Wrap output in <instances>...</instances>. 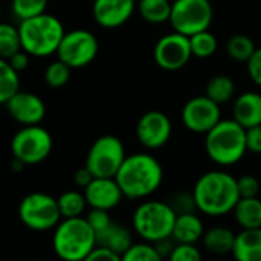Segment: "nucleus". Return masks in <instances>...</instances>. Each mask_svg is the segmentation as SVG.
<instances>
[{"label": "nucleus", "instance_id": "f257e3e1", "mask_svg": "<svg viewBox=\"0 0 261 261\" xmlns=\"http://www.w3.org/2000/svg\"><path fill=\"white\" fill-rule=\"evenodd\" d=\"M115 179L124 197L142 200L159 190L164 180V168L153 154L135 153L125 156Z\"/></svg>", "mask_w": 261, "mask_h": 261}, {"label": "nucleus", "instance_id": "f03ea898", "mask_svg": "<svg viewBox=\"0 0 261 261\" xmlns=\"http://www.w3.org/2000/svg\"><path fill=\"white\" fill-rule=\"evenodd\" d=\"M191 193L197 211L210 217L231 214L240 199L237 177L223 170H213L202 174Z\"/></svg>", "mask_w": 261, "mask_h": 261}, {"label": "nucleus", "instance_id": "7ed1b4c3", "mask_svg": "<svg viewBox=\"0 0 261 261\" xmlns=\"http://www.w3.org/2000/svg\"><path fill=\"white\" fill-rule=\"evenodd\" d=\"M205 151L219 167H232L248 153L246 128L236 119H220L205 133Z\"/></svg>", "mask_w": 261, "mask_h": 261}, {"label": "nucleus", "instance_id": "20e7f679", "mask_svg": "<svg viewBox=\"0 0 261 261\" xmlns=\"http://www.w3.org/2000/svg\"><path fill=\"white\" fill-rule=\"evenodd\" d=\"M64 32L66 29L61 20L47 12L21 20L18 24L21 49L37 58L55 54Z\"/></svg>", "mask_w": 261, "mask_h": 261}, {"label": "nucleus", "instance_id": "39448f33", "mask_svg": "<svg viewBox=\"0 0 261 261\" xmlns=\"http://www.w3.org/2000/svg\"><path fill=\"white\" fill-rule=\"evenodd\" d=\"M96 246V234L86 217L61 219L54 228L52 248L58 258L64 261H83Z\"/></svg>", "mask_w": 261, "mask_h": 261}, {"label": "nucleus", "instance_id": "423d86ee", "mask_svg": "<svg viewBox=\"0 0 261 261\" xmlns=\"http://www.w3.org/2000/svg\"><path fill=\"white\" fill-rule=\"evenodd\" d=\"M176 213L170 203L161 200H144L133 213L135 232L145 242L156 243L171 237Z\"/></svg>", "mask_w": 261, "mask_h": 261}, {"label": "nucleus", "instance_id": "0eeeda50", "mask_svg": "<svg viewBox=\"0 0 261 261\" xmlns=\"http://www.w3.org/2000/svg\"><path fill=\"white\" fill-rule=\"evenodd\" d=\"M52 147V135L40 124L23 125L11 141L12 158L24 165L41 164L49 158Z\"/></svg>", "mask_w": 261, "mask_h": 261}, {"label": "nucleus", "instance_id": "6e6552de", "mask_svg": "<svg viewBox=\"0 0 261 261\" xmlns=\"http://www.w3.org/2000/svg\"><path fill=\"white\" fill-rule=\"evenodd\" d=\"M214 20V8L210 0H174L171 3L170 24L173 31L187 37L210 29Z\"/></svg>", "mask_w": 261, "mask_h": 261}, {"label": "nucleus", "instance_id": "1a4fd4ad", "mask_svg": "<svg viewBox=\"0 0 261 261\" xmlns=\"http://www.w3.org/2000/svg\"><path fill=\"white\" fill-rule=\"evenodd\" d=\"M20 222L32 231H50L61 220L57 199L46 193H31L18 205Z\"/></svg>", "mask_w": 261, "mask_h": 261}, {"label": "nucleus", "instance_id": "9d476101", "mask_svg": "<svg viewBox=\"0 0 261 261\" xmlns=\"http://www.w3.org/2000/svg\"><path fill=\"white\" fill-rule=\"evenodd\" d=\"M125 147L118 136H99L86 156V168L93 177H115L125 159Z\"/></svg>", "mask_w": 261, "mask_h": 261}, {"label": "nucleus", "instance_id": "9b49d317", "mask_svg": "<svg viewBox=\"0 0 261 261\" xmlns=\"http://www.w3.org/2000/svg\"><path fill=\"white\" fill-rule=\"evenodd\" d=\"M99 44L93 32L87 29H73L64 32L57 49L58 60L64 61L70 69L89 66L98 55Z\"/></svg>", "mask_w": 261, "mask_h": 261}, {"label": "nucleus", "instance_id": "f8f14e48", "mask_svg": "<svg viewBox=\"0 0 261 261\" xmlns=\"http://www.w3.org/2000/svg\"><path fill=\"white\" fill-rule=\"evenodd\" d=\"M154 63L168 72L184 69L193 58L190 47V37L180 32H170L161 37L153 49Z\"/></svg>", "mask_w": 261, "mask_h": 261}, {"label": "nucleus", "instance_id": "ddd939ff", "mask_svg": "<svg viewBox=\"0 0 261 261\" xmlns=\"http://www.w3.org/2000/svg\"><path fill=\"white\" fill-rule=\"evenodd\" d=\"M222 119V110L217 102L206 95L194 96L182 109V122L187 130L199 135L210 132Z\"/></svg>", "mask_w": 261, "mask_h": 261}, {"label": "nucleus", "instance_id": "4468645a", "mask_svg": "<svg viewBox=\"0 0 261 261\" xmlns=\"http://www.w3.org/2000/svg\"><path fill=\"white\" fill-rule=\"evenodd\" d=\"M171 132V121L161 110H150L144 113L136 124L138 141L147 150H158L164 147L170 141Z\"/></svg>", "mask_w": 261, "mask_h": 261}, {"label": "nucleus", "instance_id": "2eb2a0df", "mask_svg": "<svg viewBox=\"0 0 261 261\" xmlns=\"http://www.w3.org/2000/svg\"><path fill=\"white\" fill-rule=\"evenodd\" d=\"M5 106L11 118L21 125L40 124L46 115L43 99L32 92H24L20 89L6 101Z\"/></svg>", "mask_w": 261, "mask_h": 261}, {"label": "nucleus", "instance_id": "dca6fc26", "mask_svg": "<svg viewBox=\"0 0 261 261\" xmlns=\"http://www.w3.org/2000/svg\"><path fill=\"white\" fill-rule=\"evenodd\" d=\"M136 9L135 0H93V20L106 29H116L125 24Z\"/></svg>", "mask_w": 261, "mask_h": 261}, {"label": "nucleus", "instance_id": "f3484780", "mask_svg": "<svg viewBox=\"0 0 261 261\" xmlns=\"http://www.w3.org/2000/svg\"><path fill=\"white\" fill-rule=\"evenodd\" d=\"M87 206L112 211L116 208L124 194L115 177H93L86 188H83Z\"/></svg>", "mask_w": 261, "mask_h": 261}, {"label": "nucleus", "instance_id": "a211bd4d", "mask_svg": "<svg viewBox=\"0 0 261 261\" xmlns=\"http://www.w3.org/2000/svg\"><path fill=\"white\" fill-rule=\"evenodd\" d=\"M232 119H236L245 128L261 124V93L243 92L234 99Z\"/></svg>", "mask_w": 261, "mask_h": 261}, {"label": "nucleus", "instance_id": "6ab92c4d", "mask_svg": "<svg viewBox=\"0 0 261 261\" xmlns=\"http://www.w3.org/2000/svg\"><path fill=\"white\" fill-rule=\"evenodd\" d=\"M205 234V226L197 213L177 214L171 232V239L176 243H197Z\"/></svg>", "mask_w": 261, "mask_h": 261}, {"label": "nucleus", "instance_id": "aec40b11", "mask_svg": "<svg viewBox=\"0 0 261 261\" xmlns=\"http://www.w3.org/2000/svg\"><path fill=\"white\" fill-rule=\"evenodd\" d=\"M231 254L239 261H261V228L242 229L236 234Z\"/></svg>", "mask_w": 261, "mask_h": 261}, {"label": "nucleus", "instance_id": "412c9836", "mask_svg": "<svg viewBox=\"0 0 261 261\" xmlns=\"http://www.w3.org/2000/svg\"><path fill=\"white\" fill-rule=\"evenodd\" d=\"M132 243H133V236L130 229L119 223H115L113 220L107 228H104L96 234V245L112 249L113 252L121 255V260H122V254L130 248Z\"/></svg>", "mask_w": 261, "mask_h": 261}, {"label": "nucleus", "instance_id": "4be33fe9", "mask_svg": "<svg viewBox=\"0 0 261 261\" xmlns=\"http://www.w3.org/2000/svg\"><path fill=\"white\" fill-rule=\"evenodd\" d=\"M236 222L242 229L261 228V200L255 197H240L232 210Z\"/></svg>", "mask_w": 261, "mask_h": 261}, {"label": "nucleus", "instance_id": "5701e85b", "mask_svg": "<svg viewBox=\"0 0 261 261\" xmlns=\"http://www.w3.org/2000/svg\"><path fill=\"white\" fill-rule=\"evenodd\" d=\"M236 234L223 226H214L208 231H205L202 242L208 252L216 255H226L232 252Z\"/></svg>", "mask_w": 261, "mask_h": 261}, {"label": "nucleus", "instance_id": "b1692460", "mask_svg": "<svg viewBox=\"0 0 261 261\" xmlns=\"http://www.w3.org/2000/svg\"><path fill=\"white\" fill-rule=\"evenodd\" d=\"M205 95L214 102H217L219 106L226 104L236 95V83L229 75H223V73L216 75L208 81Z\"/></svg>", "mask_w": 261, "mask_h": 261}, {"label": "nucleus", "instance_id": "393cba45", "mask_svg": "<svg viewBox=\"0 0 261 261\" xmlns=\"http://www.w3.org/2000/svg\"><path fill=\"white\" fill-rule=\"evenodd\" d=\"M141 17L153 24H161L170 20L171 2L170 0H139L136 5Z\"/></svg>", "mask_w": 261, "mask_h": 261}, {"label": "nucleus", "instance_id": "a878e982", "mask_svg": "<svg viewBox=\"0 0 261 261\" xmlns=\"http://www.w3.org/2000/svg\"><path fill=\"white\" fill-rule=\"evenodd\" d=\"M58 210L61 214V219H69V217H81L86 213L87 202L84 197V193L76 191V190H69L64 191L58 199Z\"/></svg>", "mask_w": 261, "mask_h": 261}, {"label": "nucleus", "instance_id": "bb28decb", "mask_svg": "<svg viewBox=\"0 0 261 261\" xmlns=\"http://www.w3.org/2000/svg\"><path fill=\"white\" fill-rule=\"evenodd\" d=\"M190 47H191L193 57L203 60V58L213 57L217 52L219 41H217V37L210 29H205V31L190 35Z\"/></svg>", "mask_w": 261, "mask_h": 261}, {"label": "nucleus", "instance_id": "cd10ccee", "mask_svg": "<svg viewBox=\"0 0 261 261\" xmlns=\"http://www.w3.org/2000/svg\"><path fill=\"white\" fill-rule=\"evenodd\" d=\"M255 49H257V46H255L254 40L245 34H236L226 43L228 55L234 61H239V63H246Z\"/></svg>", "mask_w": 261, "mask_h": 261}, {"label": "nucleus", "instance_id": "c85d7f7f", "mask_svg": "<svg viewBox=\"0 0 261 261\" xmlns=\"http://www.w3.org/2000/svg\"><path fill=\"white\" fill-rule=\"evenodd\" d=\"M20 89L18 72L12 69L8 60L0 58V104H6V101Z\"/></svg>", "mask_w": 261, "mask_h": 261}, {"label": "nucleus", "instance_id": "c756f323", "mask_svg": "<svg viewBox=\"0 0 261 261\" xmlns=\"http://www.w3.org/2000/svg\"><path fill=\"white\" fill-rule=\"evenodd\" d=\"M21 49L18 28L11 23L0 21V58L8 60L12 54Z\"/></svg>", "mask_w": 261, "mask_h": 261}, {"label": "nucleus", "instance_id": "7c9ffc66", "mask_svg": "<svg viewBox=\"0 0 261 261\" xmlns=\"http://www.w3.org/2000/svg\"><path fill=\"white\" fill-rule=\"evenodd\" d=\"M124 261H161V255L154 246V243L150 242H139V243H132L130 248L122 254Z\"/></svg>", "mask_w": 261, "mask_h": 261}, {"label": "nucleus", "instance_id": "2f4dec72", "mask_svg": "<svg viewBox=\"0 0 261 261\" xmlns=\"http://www.w3.org/2000/svg\"><path fill=\"white\" fill-rule=\"evenodd\" d=\"M72 69L61 60H55L52 61L46 70H44V81L49 87L54 89H60L63 86L67 84L69 78H70Z\"/></svg>", "mask_w": 261, "mask_h": 261}, {"label": "nucleus", "instance_id": "473e14b6", "mask_svg": "<svg viewBox=\"0 0 261 261\" xmlns=\"http://www.w3.org/2000/svg\"><path fill=\"white\" fill-rule=\"evenodd\" d=\"M46 6H47V0H12L11 2V9L20 21L46 12Z\"/></svg>", "mask_w": 261, "mask_h": 261}, {"label": "nucleus", "instance_id": "72a5a7b5", "mask_svg": "<svg viewBox=\"0 0 261 261\" xmlns=\"http://www.w3.org/2000/svg\"><path fill=\"white\" fill-rule=\"evenodd\" d=\"M168 258L171 261H199L202 252L194 243H176Z\"/></svg>", "mask_w": 261, "mask_h": 261}, {"label": "nucleus", "instance_id": "f704fd0d", "mask_svg": "<svg viewBox=\"0 0 261 261\" xmlns=\"http://www.w3.org/2000/svg\"><path fill=\"white\" fill-rule=\"evenodd\" d=\"M109 213L110 211H107V210L90 208V211L84 216L87 223L90 225V228L95 231V234H98L99 231H102L104 228H107L112 223V217Z\"/></svg>", "mask_w": 261, "mask_h": 261}, {"label": "nucleus", "instance_id": "c9c22d12", "mask_svg": "<svg viewBox=\"0 0 261 261\" xmlns=\"http://www.w3.org/2000/svg\"><path fill=\"white\" fill-rule=\"evenodd\" d=\"M171 208L176 214H185V213H197V205L194 200L193 193H179L173 197L170 202Z\"/></svg>", "mask_w": 261, "mask_h": 261}, {"label": "nucleus", "instance_id": "e433bc0d", "mask_svg": "<svg viewBox=\"0 0 261 261\" xmlns=\"http://www.w3.org/2000/svg\"><path fill=\"white\" fill-rule=\"evenodd\" d=\"M240 197H255L260 193V180L252 174H243L237 179Z\"/></svg>", "mask_w": 261, "mask_h": 261}, {"label": "nucleus", "instance_id": "4c0bfd02", "mask_svg": "<svg viewBox=\"0 0 261 261\" xmlns=\"http://www.w3.org/2000/svg\"><path fill=\"white\" fill-rule=\"evenodd\" d=\"M246 67H248V73H249L251 80L258 87H261V47H257L254 50L251 58L246 61Z\"/></svg>", "mask_w": 261, "mask_h": 261}, {"label": "nucleus", "instance_id": "58836bf2", "mask_svg": "<svg viewBox=\"0 0 261 261\" xmlns=\"http://www.w3.org/2000/svg\"><path fill=\"white\" fill-rule=\"evenodd\" d=\"M246 148L254 154H261V124L246 128Z\"/></svg>", "mask_w": 261, "mask_h": 261}, {"label": "nucleus", "instance_id": "ea45409f", "mask_svg": "<svg viewBox=\"0 0 261 261\" xmlns=\"http://www.w3.org/2000/svg\"><path fill=\"white\" fill-rule=\"evenodd\" d=\"M121 260V255H118L116 252H113L112 249L109 248H104V246H99L96 245L90 254L86 257V261H119Z\"/></svg>", "mask_w": 261, "mask_h": 261}, {"label": "nucleus", "instance_id": "a19ab883", "mask_svg": "<svg viewBox=\"0 0 261 261\" xmlns=\"http://www.w3.org/2000/svg\"><path fill=\"white\" fill-rule=\"evenodd\" d=\"M29 54L28 52H24L23 49H20V50H17L15 54H12L9 58H8V63L12 66V69L14 70H17L18 73L21 72V70H24L26 67H28V64H29Z\"/></svg>", "mask_w": 261, "mask_h": 261}, {"label": "nucleus", "instance_id": "79ce46f5", "mask_svg": "<svg viewBox=\"0 0 261 261\" xmlns=\"http://www.w3.org/2000/svg\"><path fill=\"white\" fill-rule=\"evenodd\" d=\"M92 179H93V176H92V173H90L86 167L76 170L75 174H73V182H75V185H76L78 188H81V190L86 188Z\"/></svg>", "mask_w": 261, "mask_h": 261}, {"label": "nucleus", "instance_id": "37998d69", "mask_svg": "<svg viewBox=\"0 0 261 261\" xmlns=\"http://www.w3.org/2000/svg\"><path fill=\"white\" fill-rule=\"evenodd\" d=\"M0 15H2V11H0Z\"/></svg>", "mask_w": 261, "mask_h": 261}]
</instances>
